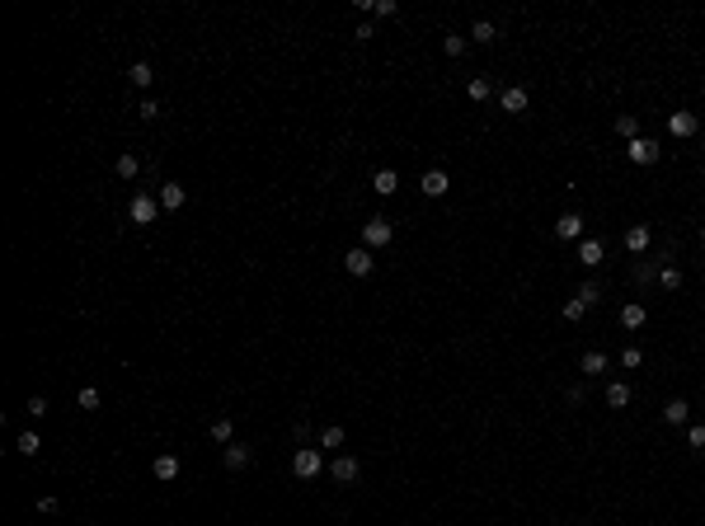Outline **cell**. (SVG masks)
<instances>
[{"label":"cell","instance_id":"cell-1","mask_svg":"<svg viewBox=\"0 0 705 526\" xmlns=\"http://www.w3.org/2000/svg\"><path fill=\"white\" fill-rule=\"evenodd\" d=\"M160 198H151V193H136L132 198V207H127V216L136 221V226H156V216H160Z\"/></svg>","mask_w":705,"mask_h":526},{"label":"cell","instance_id":"cell-2","mask_svg":"<svg viewBox=\"0 0 705 526\" xmlns=\"http://www.w3.org/2000/svg\"><path fill=\"white\" fill-rule=\"evenodd\" d=\"M320 470H325V456H320V451H306V447L292 451V474H296V479H315Z\"/></svg>","mask_w":705,"mask_h":526},{"label":"cell","instance_id":"cell-3","mask_svg":"<svg viewBox=\"0 0 705 526\" xmlns=\"http://www.w3.org/2000/svg\"><path fill=\"white\" fill-rule=\"evenodd\" d=\"M391 235H395L391 221H386V216H371V221L362 226V249H381V244H391Z\"/></svg>","mask_w":705,"mask_h":526},{"label":"cell","instance_id":"cell-4","mask_svg":"<svg viewBox=\"0 0 705 526\" xmlns=\"http://www.w3.org/2000/svg\"><path fill=\"white\" fill-rule=\"evenodd\" d=\"M343 268H348L353 277H371L376 259H371V249H362V244H358V249H348V254H343Z\"/></svg>","mask_w":705,"mask_h":526},{"label":"cell","instance_id":"cell-5","mask_svg":"<svg viewBox=\"0 0 705 526\" xmlns=\"http://www.w3.org/2000/svg\"><path fill=\"white\" fill-rule=\"evenodd\" d=\"M626 156H630V165H653V160H658V141H649V136H635Z\"/></svg>","mask_w":705,"mask_h":526},{"label":"cell","instance_id":"cell-6","mask_svg":"<svg viewBox=\"0 0 705 526\" xmlns=\"http://www.w3.org/2000/svg\"><path fill=\"white\" fill-rule=\"evenodd\" d=\"M498 104H503V113H527V104H531V94H527L522 85H508V90L498 94Z\"/></svg>","mask_w":705,"mask_h":526},{"label":"cell","instance_id":"cell-7","mask_svg":"<svg viewBox=\"0 0 705 526\" xmlns=\"http://www.w3.org/2000/svg\"><path fill=\"white\" fill-rule=\"evenodd\" d=\"M555 235L560 240H583V216H578V211H564V216L555 221Z\"/></svg>","mask_w":705,"mask_h":526},{"label":"cell","instance_id":"cell-8","mask_svg":"<svg viewBox=\"0 0 705 526\" xmlns=\"http://www.w3.org/2000/svg\"><path fill=\"white\" fill-rule=\"evenodd\" d=\"M418 188H423V198H442L447 188H451V179H447V169H428Z\"/></svg>","mask_w":705,"mask_h":526},{"label":"cell","instance_id":"cell-9","mask_svg":"<svg viewBox=\"0 0 705 526\" xmlns=\"http://www.w3.org/2000/svg\"><path fill=\"white\" fill-rule=\"evenodd\" d=\"M358 470H362V465H358L353 456H334V461H329V474H334L339 484H353V479H358Z\"/></svg>","mask_w":705,"mask_h":526},{"label":"cell","instance_id":"cell-10","mask_svg":"<svg viewBox=\"0 0 705 526\" xmlns=\"http://www.w3.org/2000/svg\"><path fill=\"white\" fill-rule=\"evenodd\" d=\"M183 202H188V188L183 184H160V207L165 211H179Z\"/></svg>","mask_w":705,"mask_h":526},{"label":"cell","instance_id":"cell-11","mask_svg":"<svg viewBox=\"0 0 705 526\" xmlns=\"http://www.w3.org/2000/svg\"><path fill=\"white\" fill-rule=\"evenodd\" d=\"M602 259H606V244H602V240H578V263L597 268Z\"/></svg>","mask_w":705,"mask_h":526},{"label":"cell","instance_id":"cell-12","mask_svg":"<svg viewBox=\"0 0 705 526\" xmlns=\"http://www.w3.org/2000/svg\"><path fill=\"white\" fill-rule=\"evenodd\" d=\"M696 127H701L696 113H668V132L673 136H696Z\"/></svg>","mask_w":705,"mask_h":526},{"label":"cell","instance_id":"cell-13","mask_svg":"<svg viewBox=\"0 0 705 526\" xmlns=\"http://www.w3.org/2000/svg\"><path fill=\"white\" fill-rule=\"evenodd\" d=\"M686 419H691V404H686V399H668V404H663V423H668V428H682Z\"/></svg>","mask_w":705,"mask_h":526},{"label":"cell","instance_id":"cell-14","mask_svg":"<svg viewBox=\"0 0 705 526\" xmlns=\"http://www.w3.org/2000/svg\"><path fill=\"white\" fill-rule=\"evenodd\" d=\"M151 474H156V479H165V484H170V479H179V456H174V451H165V456H156V465H151Z\"/></svg>","mask_w":705,"mask_h":526},{"label":"cell","instance_id":"cell-15","mask_svg":"<svg viewBox=\"0 0 705 526\" xmlns=\"http://www.w3.org/2000/svg\"><path fill=\"white\" fill-rule=\"evenodd\" d=\"M644 319H649V311H644L640 301H626V306H621V324H626L630 334H635V329H644Z\"/></svg>","mask_w":705,"mask_h":526},{"label":"cell","instance_id":"cell-16","mask_svg":"<svg viewBox=\"0 0 705 526\" xmlns=\"http://www.w3.org/2000/svg\"><path fill=\"white\" fill-rule=\"evenodd\" d=\"M221 456H226V465H231V470H245V465L254 461V451L245 447V442H231V447H221Z\"/></svg>","mask_w":705,"mask_h":526},{"label":"cell","instance_id":"cell-17","mask_svg":"<svg viewBox=\"0 0 705 526\" xmlns=\"http://www.w3.org/2000/svg\"><path fill=\"white\" fill-rule=\"evenodd\" d=\"M649 240H653L649 226H630V231H626V249H630V254H644V249H649Z\"/></svg>","mask_w":705,"mask_h":526},{"label":"cell","instance_id":"cell-18","mask_svg":"<svg viewBox=\"0 0 705 526\" xmlns=\"http://www.w3.org/2000/svg\"><path fill=\"white\" fill-rule=\"evenodd\" d=\"M395 188H400V174H395V169H376V179H371V193H381V198H391Z\"/></svg>","mask_w":705,"mask_h":526},{"label":"cell","instance_id":"cell-19","mask_svg":"<svg viewBox=\"0 0 705 526\" xmlns=\"http://www.w3.org/2000/svg\"><path fill=\"white\" fill-rule=\"evenodd\" d=\"M207 432H212V442H216V447H231V442H235V423L231 419H216Z\"/></svg>","mask_w":705,"mask_h":526},{"label":"cell","instance_id":"cell-20","mask_svg":"<svg viewBox=\"0 0 705 526\" xmlns=\"http://www.w3.org/2000/svg\"><path fill=\"white\" fill-rule=\"evenodd\" d=\"M626 404H630V386L626 381H611L606 386V409H626Z\"/></svg>","mask_w":705,"mask_h":526},{"label":"cell","instance_id":"cell-21","mask_svg":"<svg viewBox=\"0 0 705 526\" xmlns=\"http://www.w3.org/2000/svg\"><path fill=\"white\" fill-rule=\"evenodd\" d=\"M343 442H348V432H343L339 423H329V428H325V432H320V447H325V451H339Z\"/></svg>","mask_w":705,"mask_h":526},{"label":"cell","instance_id":"cell-22","mask_svg":"<svg viewBox=\"0 0 705 526\" xmlns=\"http://www.w3.org/2000/svg\"><path fill=\"white\" fill-rule=\"evenodd\" d=\"M578 367H583V376H602V371H606V353H597V348H593V353H583V362H578Z\"/></svg>","mask_w":705,"mask_h":526},{"label":"cell","instance_id":"cell-23","mask_svg":"<svg viewBox=\"0 0 705 526\" xmlns=\"http://www.w3.org/2000/svg\"><path fill=\"white\" fill-rule=\"evenodd\" d=\"M658 287H663V291H677V287H682V268L663 263V268H658Z\"/></svg>","mask_w":705,"mask_h":526},{"label":"cell","instance_id":"cell-24","mask_svg":"<svg viewBox=\"0 0 705 526\" xmlns=\"http://www.w3.org/2000/svg\"><path fill=\"white\" fill-rule=\"evenodd\" d=\"M127 80H132V85H136V90H151V80H156V71H151L146 61H136V66H132V71H127Z\"/></svg>","mask_w":705,"mask_h":526},{"label":"cell","instance_id":"cell-25","mask_svg":"<svg viewBox=\"0 0 705 526\" xmlns=\"http://www.w3.org/2000/svg\"><path fill=\"white\" fill-rule=\"evenodd\" d=\"M113 169H118V179H136V174H141V160L127 151V156H118V165H113Z\"/></svg>","mask_w":705,"mask_h":526},{"label":"cell","instance_id":"cell-26","mask_svg":"<svg viewBox=\"0 0 705 526\" xmlns=\"http://www.w3.org/2000/svg\"><path fill=\"white\" fill-rule=\"evenodd\" d=\"M616 132H621L626 141H635V136H640V118H635V113H621V118H616Z\"/></svg>","mask_w":705,"mask_h":526},{"label":"cell","instance_id":"cell-27","mask_svg":"<svg viewBox=\"0 0 705 526\" xmlns=\"http://www.w3.org/2000/svg\"><path fill=\"white\" fill-rule=\"evenodd\" d=\"M466 94H470V99H475V104H484V99H489L494 90H489V80H484V76H475V80H470V85H466Z\"/></svg>","mask_w":705,"mask_h":526},{"label":"cell","instance_id":"cell-28","mask_svg":"<svg viewBox=\"0 0 705 526\" xmlns=\"http://www.w3.org/2000/svg\"><path fill=\"white\" fill-rule=\"evenodd\" d=\"M14 447L24 451V456H38V451H43V437H38V432H19V442H14Z\"/></svg>","mask_w":705,"mask_h":526},{"label":"cell","instance_id":"cell-29","mask_svg":"<svg viewBox=\"0 0 705 526\" xmlns=\"http://www.w3.org/2000/svg\"><path fill=\"white\" fill-rule=\"evenodd\" d=\"M470 38H475V43H494V38H498V28L489 24V19H480V24L470 28Z\"/></svg>","mask_w":705,"mask_h":526},{"label":"cell","instance_id":"cell-30","mask_svg":"<svg viewBox=\"0 0 705 526\" xmlns=\"http://www.w3.org/2000/svg\"><path fill=\"white\" fill-rule=\"evenodd\" d=\"M442 52L447 56H461V52H466V38H461V33H442Z\"/></svg>","mask_w":705,"mask_h":526},{"label":"cell","instance_id":"cell-31","mask_svg":"<svg viewBox=\"0 0 705 526\" xmlns=\"http://www.w3.org/2000/svg\"><path fill=\"white\" fill-rule=\"evenodd\" d=\"M621 367H626V371H640V367H644V353H640L635 343H630L626 353H621Z\"/></svg>","mask_w":705,"mask_h":526},{"label":"cell","instance_id":"cell-32","mask_svg":"<svg viewBox=\"0 0 705 526\" xmlns=\"http://www.w3.org/2000/svg\"><path fill=\"white\" fill-rule=\"evenodd\" d=\"M76 399H80V409H99V404H104V394L94 390V386H85V390H80Z\"/></svg>","mask_w":705,"mask_h":526},{"label":"cell","instance_id":"cell-33","mask_svg":"<svg viewBox=\"0 0 705 526\" xmlns=\"http://www.w3.org/2000/svg\"><path fill=\"white\" fill-rule=\"evenodd\" d=\"M686 447H696V451L705 447V423H691V428H686Z\"/></svg>","mask_w":705,"mask_h":526},{"label":"cell","instance_id":"cell-34","mask_svg":"<svg viewBox=\"0 0 705 526\" xmlns=\"http://www.w3.org/2000/svg\"><path fill=\"white\" fill-rule=\"evenodd\" d=\"M583 315H588V306H583L578 296H574V301H564V319H583Z\"/></svg>","mask_w":705,"mask_h":526},{"label":"cell","instance_id":"cell-35","mask_svg":"<svg viewBox=\"0 0 705 526\" xmlns=\"http://www.w3.org/2000/svg\"><path fill=\"white\" fill-rule=\"evenodd\" d=\"M578 301H583V306H597V287H593V282H583V287H578Z\"/></svg>","mask_w":705,"mask_h":526},{"label":"cell","instance_id":"cell-36","mask_svg":"<svg viewBox=\"0 0 705 526\" xmlns=\"http://www.w3.org/2000/svg\"><path fill=\"white\" fill-rule=\"evenodd\" d=\"M38 414H48V399H43V394L28 399V419H38Z\"/></svg>","mask_w":705,"mask_h":526},{"label":"cell","instance_id":"cell-37","mask_svg":"<svg viewBox=\"0 0 705 526\" xmlns=\"http://www.w3.org/2000/svg\"><path fill=\"white\" fill-rule=\"evenodd\" d=\"M141 118H160V104H156V99H141Z\"/></svg>","mask_w":705,"mask_h":526},{"label":"cell","instance_id":"cell-38","mask_svg":"<svg viewBox=\"0 0 705 526\" xmlns=\"http://www.w3.org/2000/svg\"><path fill=\"white\" fill-rule=\"evenodd\" d=\"M701 244H705V226H701Z\"/></svg>","mask_w":705,"mask_h":526},{"label":"cell","instance_id":"cell-39","mask_svg":"<svg viewBox=\"0 0 705 526\" xmlns=\"http://www.w3.org/2000/svg\"><path fill=\"white\" fill-rule=\"evenodd\" d=\"M701 179H705V165H701Z\"/></svg>","mask_w":705,"mask_h":526}]
</instances>
